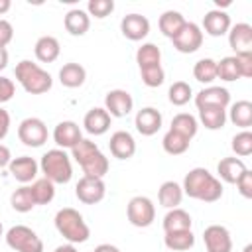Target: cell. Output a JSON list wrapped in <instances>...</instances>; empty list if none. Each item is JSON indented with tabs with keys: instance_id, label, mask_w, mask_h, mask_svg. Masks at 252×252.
Returning <instances> with one entry per match:
<instances>
[{
	"instance_id": "6da1fadb",
	"label": "cell",
	"mask_w": 252,
	"mask_h": 252,
	"mask_svg": "<svg viewBox=\"0 0 252 252\" xmlns=\"http://www.w3.org/2000/svg\"><path fill=\"white\" fill-rule=\"evenodd\" d=\"M183 195L203 201V203H215L222 197V183L219 177H215L205 167H193L183 177Z\"/></svg>"
},
{
	"instance_id": "5bb4252c",
	"label": "cell",
	"mask_w": 252,
	"mask_h": 252,
	"mask_svg": "<svg viewBox=\"0 0 252 252\" xmlns=\"http://www.w3.org/2000/svg\"><path fill=\"white\" fill-rule=\"evenodd\" d=\"M228 45L234 51V55L252 53V26L246 22L234 24L228 30Z\"/></svg>"
},
{
	"instance_id": "52a82bcc",
	"label": "cell",
	"mask_w": 252,
	"mask_h": 252,
	"mask_svg": "<svg viewBox=\"0 0 252 252\" xmlns=\"http://www.w3.org/2000/svg\"><path fill=\"white\" fill-rule=\"evenodd\" d=\"M126 215H128V220L132 226H138V228H146L154 222L156 219V207L152 203V199L144 197V195H136L128 201V207H126Z\"/></svg>"
},
{
	"instance_id": "e0dca14e",
	"label": "cell",
	"mask_w": 252,
	"mask_h": 252,
	"mask_svg": "<svg viewBox=\"0 0 252 252\" xmlns=\"http://www.w3.org/2000/svg\"><path fill=\"white\" fill-rule=\"evenodd\" d=\"M81 140H83L81 128H79V124L73 122V120H63V122H59V124L55 126V130H53V142H55L61 150H65V148L71 150V148L77 146Z\"/></svg>"
},
{
	"instance_id": "ba28073f",
	"label": "cell",
	"mask_w": 252,
	"mask_h": 252,
	"mask_svg": "<svg viewBox=\"0 0 252 252\" xmlns=\"http://www.w3.org/2000/svg\"><path fill=\"white\" fill-rule=\"evenodd\" d=\"M18 138L28 148H39L47 142V126L41 118H24L18 126Z\"/></svg>"
},
{
	"instance_id": "484cf974",
	"label": "cell",
	"mask_w": 252,
	"mask_h": 252,
	"mask_svg": "<svg viewBox=\"0 0 252 252\" xmlns=\"http://www.w3.org/2000/svg\"><path fill=\"white\" fill-rule=\"evenodd\" d=\"M226 118L242 128V130H248L252 126V102L250 100H236L234 104H230V110L226 114Z\"/></svg>"
},
{
	"instance_id": "30bf717a",
	"label": "cell",
	"mask_w": 252,
	"mask_h": 252,
	"mask_svg": "<svg viewBox=\"0 0 252 252\" xmlns=\"http://www.w3.org/2000/svg\"><path fill=\"white\" fill-rule=\"evenodd\" d=\"M171 41L179 53H195L203 45V30L193 22H185L179 33L171 37Z\"/></svg>"
},
{
	"instance_id": "d6986e66",
	"label": "cell",
	"mask_w": 252,
	"mask_h": 252,
	"mask_svg": "<svg viewBox=\"0 0 252 252\" xmlns=\"http://www.w3.org/2000/svg\"><path fill=\"white\" fill-rule=\"evenodd\" d=\"M108 148H110V154L116 159H130L136 154V140H134V136L130 132L118 130V132H114L110 136Z\"/></svg>"
},
{
	"instance_id": "7c38bea8",
	"label": "cell",
	"mask_w": 252,
	"mask_h": 252,
	"mask_svg": "<svg viewBox=\"0 0 252 252\" xmlns=\"http://www.w3.org/2000/svg\"><path fill=\"white\" fill-rule=\"evenodd\" d=\"M203 242L207 252H232V238L226 226L211 224L203 230Z\"/></svg>"
},
{
	"instance_id": "2e32d148",
	"label": "cell",
	"mask_w": 252,
	"mask_h": 252,
	"mask_svg": "<svg viewBox=\"0 0 252 252\" xmlns=\"http://www.w3.org/2000/svg\"><path fill=\"white\" fill-rule=\"evenodd\" d=\"M161 122H163L161 112L154 106H144L142 110L136 112L134 118V126L142 136H154L161 128Z\"/></svg>"
},
{
	"instance_id": "c3c4849f",
	"label": "cell",
	"mask_w": 252,
	"mask_h": 252,
	"mask_svg": "<svg viewBox=\"0 0 252 252\" xmlns=\"http://www.w3.org/2000/svg\"><path fill=\"white\" fill-rule=\"evenodd\" d=\"M10 161H12L10 148H8V146H4V144H0V169H2V167H6V165H10Z\"/></svg>"
},
{
	"instance_id": "bcb514c9",
	"label": "cell",
	"mask_w": 252,
	"mask_h": 252,
	"mask_svg": "<svg viewBox=\"0 0 252 252\" xmlns=\"http://www.w3.org/2000/svg\"><path fill=\"white\" fill-rule=\"evenodd\" d=\"M14 39V28L8 20L0 18V47H6Z\"/></svg>"
},
{
	"instance_id": "d6a6232c",
	"label": "cell",
	"mask_w": 252,
	"mask_h": 252,
	"mask_svg": "<svg viewBox=\"0 0 252 252\" xmlns=\"http://www.w3.org/2000/svg\"><path fill=\"white\" fill-rule=\"evenodd\" d=\"M163 244H165L169 250L185 252V250L193 248V244H195V236H193V232H191V230L165 232V236H163Z\"/></svg>"
},
{
	"instance_id": "f6af8a7d",
	"label": "cell",
	"mask_w": 252,
	"mask_h": 252,
	"mask_svg": "<svg viewBox=\"0 0 252 252\" xmlns=\"http://www.w3.org/2000/svg\"><path fill=\"white\" fill-rule=\"evenodd\" d=\"M236 61H238L240 77H244V79L252 77V53H242V55H236Z\"/></svg>"
},
{
	"instance_id": "d590c367",
	"label": "cell",
	"mask_w": 252,
	"mask_h": 252,
	"mask_svg": "<svg viewBox=\"0 0 252 252\" xmlns=\"http://www.w3.org/2000/svg\"><path fill=\"white\" fill-rule=\"evenodd\" d=\"M217 79L226 81V83H232V81L240 79V69H238L236 55H228V57H222L220 61H217Z\"/></svg>"
},
{
	"instance_id": "277c9868",
	"label": "cell",
	"mask_w": 252,
	"mask_h": 252,
	"mask_svg": "<svg viewBox=\"0 0 252 252\" xmlns=\"http://www.w3.org/2000/svg\"><path fill=\"white\" fill-rule=\"evenodd\" d=\"M14 75L18 79V83L22 85V89L26 93H30V94H43L53 85L51 75L45 69H41L37 63L30 61V59H22L16 65Z\"/></svg>"
},
{
	"instance_id": "9c48e42d",
	"label": "cell",
	"mask_w": 252,
	"mask_h": 252,
	"mask_svg": "<svg viewBox=\"0 0 252 252\" xmlns=\"http://www.w3.org/2000/svg\"><path fill=\"white\" fill-rule=\"evenodd\" d=\"M75 195L81 203L85 205H94V203H100L106 195V185L100 177H89V175H83L77 185H75Z\"/></svg>"
},
{
	"instance_id": "f5cc1de1",
	"label": "cell",
	"mask_w": 252,
	"mask_h": 252,
	"mask_svg": "<svg viewBox=\"0 0 252 252\" xmlns=\"http://www.w3.org/2000/svg\"><path fill=\"white\" fill-rule=\"evenodd\" d=\"M10 6H12V2H10V0H0V16H2V14H6V12L10 10Z\"/></svg>"
},
{
	"instance_id": "f35d334b",
	"label": "cell",
	"mask_w": 252,
	"mask_h": 252,
	"mask_svg": "<svg viewBox=\"0 0 252 252\" xmlns=\"http://www.w3.org/2000/svg\"><path fill=\"white\" fill-rule=\"evenodd\" d=\"M191 96H193V91H191L189 83H185V81H175V83L169 87V91H167V98H169V102H171L173 106H183V104H187V102L191 100Z\"/></svg>"
},
{
	"instance_id": "8992f818",
	"label": "cell",
	"mask_w": 252,
	"mask_h": 252,
	"mask_svg": "<svg viewBox=\"0 0 252 252\" xmlns=\"http://www.w3.org/2000/svg\"><path fill=\"white\" fill-rule=\"evenodd\" d=\"M6 244L16 252H43V242L26 224H16L6 232Z\"/></svg>"
},
{
	"instance_id": "b9f144b4",
	"label": "cell",
	"mask_w": 252,
	"mask_h": 252,
	"mask_svg": "<svg viewBox=\"0 0 252 252\" xmlns=\"http://www.w3.org/2000/svg\"><path fill=\"white\" fill-rule=\"evenodd\" d=\"M140 77H142V83L150 89L154 87H159L163 81H165V73L161 69V65L158 67H148V69H140Z\"/></svg>"
},
{
	"instance_id": "603a6c76",
	"label": "cell",
	"mask_w": 252,
	"mask_h": 252,
	"mask_svg": "<svg viewBox=\"0 0 252 252\" xmlns=\"http://www.w3.org/2000/svg\"><path fill=\"white\" fill-rule=\"evenodd\" d=\"M63 24H65V30L71 35H85L91 28V16L81 8H73L65 14Z\"/></svg>"
},
{
	"instance_id": "836d02e7",
	"label": "cell",
	"mask_w": 252,
	"mask_h": 252,
	"mask_svg": "<svg viewBox=\"0 0 252 252\" xmlns=\"http://www.w3.org/2000/svg\"><path fill=\"white\" fill-rule=\"evenodd\" d=\"M30 191H32V197H33L35 205H49L55 197V183L41 177V179H35L30 185Z\"/></svg>"
},
{
	"instance_id": "816d5d0a",
	"label": "cell",
	"mask_w": 252,
	"mask_h": 252,
	"mask_svg": "<svg viewBox=\"0 0 252 252\" xmlns=\"http://www.w3.org/2000/svg\"><path fill=\"white\" fill-rule=\"evenodd\" d=\"M53 252H79V250L75 248V244H61V246H57Z\"/></svg>"
},
{
	"instance_id": "11a10c76",
	"label": "cell",
	"mask_w": 252,
	"mask_h": 252,
	"mask_svg": "<svg viewBox=\"0 0 252 252\" xmlns=\"http://www.w3.org/2000/svg\"><path fill=\"white\" fill-rule=\"evenodd\" d=\"M4 234V226H2V222H0V236Z\"/></svg>"
},
{
	"instance_id": "cb8c5ba5",
	"label": "cell",
	"mask_w": 252,
	"mask_h": 252,
	"mask_svg": "<svg viewBox=\"0 0 252 252\" xmlns=\"http://www.w3.org/2000/svg\"><path fill=\"white\" fill-rule=\"evenodd\" d=\"M248 167L244 165V161L240 158H222L217 165V171H219V177L224 181V183H236L240 179V175L246 171Z\"/></svg>"
},
{
	"instance_id": "83f0119b",
	"label": "cell",
	"mask_w": 252,
	"mask_h": 252,
	"mask_svg": "<svg viewBox=\"0 0 252 252\" xmlns=\"http://www.w3.org/2000/svg\"><path fill=\"white\" fill-rule=\"evenodd\" d=\"M191 215L183 209H169L167 215L163 217V230L165 232H175V230H191Z\"/></svg>"
},
{
	"instance_id": "ee69618b",
	"label": "cell",
	"mask_w": 252,
	"mask_h": 252,
	"mask_svg": "<svg viewBox=\"0 0 252 252\" xmlns=\"http://www.w3.org/2000/svg\"><path fill=\"white\" fill-rule=\"evenodd\" d=\"M14 93H16L14 81L0 75V104H2V102H8V100L14 96Z\"/></svg>"
},
{
	"instance_id": "9a60e30c",
	"label": "cell",
	"mask_w": 252,
	"mask_h": 252,
	"mask_svg": "<svg viewBox=\"0 0 252 252\" xmlns=\"http://www.w3.org/2000/svg\"><path fill=\"white\" fill-rule=\"evenodd\" d=\"M8 169H10V175L16 181L26 185L30 181H35L37 171H39V163L30 156H20V158H12Z\"/></svg>"
},
{
	"instance_id": "74e56055",
	"label": "cell",
	"mask_w": 252,
	"mask_h": 252,
	"mask_svg": "<svg viewBox=\"0 0 252 252\" xmlns=\"http://www.w3.org/2000/svg\"><path fill=\"white\" fill-rule=\"evenodd\" d=\"M10 205H12V209L18 211V213H30V211L35 207V201H33V197H32L30 185L18 187V189L12 193V197H10Z\"/></svg>"
},
{
	"instance_id": "db71d44e",
	"label": "cell",
	"mask_w": 252,
	"mask_h": 252,
	"mask_svg": "<svg viewBox=\"0 0 252 252\" xmlns=\"http://www.w3.org/2000/svg\"><path fill=\"white\" fill-rule=\"evenodd\" d=\"M242 252H252V244H246V246H244V250H242Z\"/></svg>"
},
{
	"instance_id": "8d00e7d4",
	"label": "cell",
	"mask_w": 252,
	"mask_h": 252,
	"mask_svg": "<svg viewBox=\"0 0 252 252\" xmlns=\"http://www.w3.org/2000/svg\"><path fill=\"white\" fill-rule=\"evenodd\" d=\"M193 77L199 81V83H213L217 79V61L211 59V57H203L199 59L195 65H193Z\"/></svg>"
},
{
	"instance_id": "4316f807",
	"label": "cell",
	"mask_w": 252,
	"mask_h": 252,
	"mask_svg": "<svg viewBox=\"0 0 252 252\" xmlns=\"http://www.w3.org/2000/svg\"><path fill=\"white\" fill-rule=\"evenodd\" d=\"M87 79V71L83 65L79 63H65L61 69H59V83L67 89H77L85 83Z\"/></svg>"
},
{
	"instance_id": "5b68a950",
	"label": "cell",
	"mask_w": 252,
	"mask_h": 252,
	"mask_svg": "<svg viewBox=\"0 0 252 252\" xmlns=\"http://www.w3.org/2000/svg\"><path fill=\"white\" fill-rule=\"evenodd\" d=\"M39 169L43 173L45 179H49L51 183H59V185H65L71 181L73 177V165H71V158L65 154V150L61 148H53V150H47L43 156H41V161H39Z\"/></svg>"
},
{
	"instance_id": "44dd1931",
	"label": "cell",
	"mask_w": 252,
	"mask_h": 252,
	"mask_svg": "<svg viewBox=\"0 0 252 252\" xmlns=\"http://www.w3.org/2000/svg\"><path fill=\"white\" fill-rule=\"evenodd\" d=\"M110 120H112V118H110V114H108L104 108L94 106V108H91V110L85 114L83 126H85V130H87L91 136H102V134L108 132Z\"/></svg>"
},
{
	"instance_id": "d4e9b609",
	"label": "cell",
	"mask_w": 252,
	"mask_h": 252,
	"mask_svg": "<svg viewBox=\"0 0 252 252\" xmlns=\"http://www.w3.org/2000/svg\"><path fill=\"white\" fill-rule=\"evenodd\" d=\"M158 201L165 209H177L183 201V189L175 181H163L158 191Z\"/></svg>"
},
{
	"instance_id": "60d3db41",
	"label": "cell",
	"mask_w": 252,
	"mask_h": 252,
	"mask_svg": "<svg viewBox=\"0 0 252 252\" xmlns=\"http://www.w3.org/2000/svg\"><path fill=\"white\" fill-rule=\"evenodd\" d=\"M112 10H114V2L112 0H89V4H87V14L94 16L98 20L110 16Z\"/></svg>"
},
{
	"instance_id": "4fadbf2b",
	"label": "cell",
	"mask_w": 252,
	"mask_h": 252,
	"mask_svg": "<svg viewBox=\"0 0 252 252\" xmlns=\"http://www.w3.org/2000/svg\"><path fill=\"white\" fill-rule=\"evenodd\" d=\"M120 32L130 41H142L150 33V20L142 14H126L120 22Z\"/></svg>"
},
{
	"instance_id": "ffe728a7",
	"label": "cell",
	"mask_w": 252,
	"mask_h": 252,
	"mask_svg": "<svg viewBox=\"0 0 252 252\" xmlns=\"http://www.w3.org/2000/svg\"><path fill=\"white\" fill-rule=\"evenodd\" d=\"M195 104H197V108H203V106L226 108L230 104V93L224 87H207L195 94Z\"/></svg>"
},
{
	"instance_id": "4dcf8cb0",
	"label": "cell",
	"mask_w": 252,
	"mask_h": 252,
	"mask_svg": "<svg viewBox=\"0 0 252 252\" xmlns=\"http://www.w3.org/2000/svg\"><path fill=\"white\" fill-rule=\"evenodd\" d=\"M169 130H173V132L181 134L183 138L191 140V138L197 134V130H199V122H197V118H195L193 114H189V112H179V114H175V116L171 118V128H169Z\"/></svg>"
},
{
	"instance_id": "f546056e",
	"label": "cell",
	"mask_w": 252,
	"mask_h": 252,
	"mask_svg": "<svg viewBox=\"0 0 252 252\" xmlns=\"http://www.w3.org/2000/svg\"><path fill=\"white\" fill-rule=\"evenodd\" d=\"M185 18H183V14L181 12H177V10H167V12H163L161 16H159V32L165 35V37H175L177 33H179V30L185 26Z\"/></svg>"
},
{
	"instance_id": "681fc988",
	"label": "cell",
	"mask_w": 252,
	"mask_h": 252,
	"mask_svg": "<svg viewBox=\"0 0 252 252\" xmlns=\"http://www.w3.org/2000/svg\"><path fill=\"white\" fill-rule=\"evenodd\" d=\"M94 252H120V248L118 246H114V244H98L96 248H94Z\"/></svg>"
},
{
	"instance_id": "7bdbcfd3",
	"label": "cell",
	"mask_w": 252,
	"mask_h": 252,
	"mask_svg": "<svg viewBox=\"0 0 252 252\" xmlns=\"http://www.w3.org/2000/svg\"><path fill=\"white\" fill-rule=\"evenodd\" d=\"M236 187H238V191H240L242 197H246V199L252 197V171L250 169H246L240 175V179L236 181Z\"/></svg>"
},
{
	"instance_id": "3957f363",
	"label": "cell",
	"mask_w": 252,
	"mask_h": 252,
	"mask_svg": "<svg viewBox=\"0 0 252 252\" xmlns=\"http://www.w3.org/2000/svg\"><path fill=\"white\" fill-rule=\"evenodd\" d=\"M55 228L69 244H83L91 236V228L85 222L83 215L73 207H63L55 213Z\"/></svg>"
},
{
	"instance_id": "7402d4cb",
	"label": "cell",
	"mask_w": 252,
	"mask_h": 252,
	"mask_svg": "<svg viewBox=\"0 0 252 252\" xmlns=\"http://www.w3.org/2000/svg\"><path fill=\"white\" fill-rule=\"evenodd\" d=\"M33 53H35L37 61H41V63H53L59 57V53H61V45H59L57 37H53V35H41L35 41V45H33Z\"/></svg>"
},
{
	"instance_id": "1f68e13d",
	"label": "cell",
	"mask_w": 252,
	"mask_h": 252,
	"mask_svg": "<svg viewBox=\"0 0 252 252\" xmlns=\"http://www.w3.org/2000/svg\"><path fill=\"white\" fill-rule=\"evenodd\" d=\"M136 63L140 69L161 65V51L156 43H142L136 51Z\"/></svg>"
},
{
	"instance_id": "f1b7e54d",
	"label": "cell",
	"mask_w": 252,
	"mask_h": 252,
	"mask_svg": "<svg viewBox=\"0 0 252 252\" xmlns=\"http://www.w3.org/2000/svg\"><path fill=\"white\" fill-rule=\"evenodd\" d=\"M199 120L207 130H220L226 124V108L203 106L199 108Z\"/></svg>"
},
{
	"instance_id": "7dc6e473",
	"label": "cell",
	"mask_w": 252,
	"mask_h": 252,
	"mask_svg": "<svg viewBox=\"0 0 252 252\" xmlns=\"http://www.w3.org/2000/svg\"><path fill=\"white\" fill-rule=\"evenodd\" d=\"M8 130H10V114H8V110L0 108V140L6 138Z\"/></svg>"
},
{
	"instance_id": "ab89813d",
	"label": "cell",
	"mask_w": 252,
	"mask_h": 252,
	"mask_svg": "<svg viewBox=\"0 0 252 252\" xmlns=\"http://www.w3.org/2000/svg\"><path fill=\"white\" fill-rule=\"evenodd\" d=\"M230 148H232V152H234L236 156H240V158L250 156V154H252V132H248V130L238 132V134L232 138Z\"/></svg>"
},
{
	"instance_id": "ac0fdd59",
	"label": "cell",
	"mask_w": 252,
	"mask_h": 252,
	"mask_svg": "<svg viewBox=\"0 0 252 252\" xmlns=\"http://www.w3.org/2000/svg\"><path fill=\"white\" fill-rule=\"evenodd\" d=\"M230 16L220 10V8H215V10H209L203 18V30L205 33H209L211 37H220L224 33H228L230 30Z\"/></svg>"
},
{
	"instance_id": "7a4b0ae2",
	"label": "cell",
	"mask_w": 252,
	"mask_h": 252,
	"mask_svg": "<svg viewBox=\"0 0 252 252\" xmlns=\"http://www.w3.org/2000/svg\"><path fill=\"white\" fill-rule=\"evenodd\" d=\"M71 158L81 165L83 173L89 177H100L102 179L108 173V158L89 138H83L77 146L71 148Z\"/></svg>"
},
{
	"instance_id": "f907efd6",
	"label": "cell",
	"mask_w": 252,
	"mask_h": 252,
	"mask_svg": "<svg viewBox=\"0 0 252 252\" xmlns=\"http://www.w3.org/2000/svg\"><path fill=\"white\" fill-rule=\"evenodd\" d=\"M8 67V51L6 47H0V71Z\"/></svg>"
},
{
	"instance_id": "8fae6325",
	"label": "cell",
	"mask_w": 252,
	"mask_h": 252,
	"mask_svg": "<svg viewBox=\"0 0 252 252\" xmlns=\"http://www.w3.org/2000/svg\"><path fill=\"white\" fill-rule=\"evenodd\" d=\"M134 98L124 89H112L104 96V110L110 114V118H124L132 112Z\"/></svg>"
},
{
	"instance_id": "e575fe53",
	"label": "cell",
	"mask_w": 252,
	"mask_h": 252,
	"mask_svg": "<svg viewBox=\"0 0 252 252\" xmlns=\"http://www.w3.org/2000/svg\"><path fill=\"white\" fill-rule=\"evenodd\" d=\"M189 142L187 138H183L181 134L173 132V130H167L163 140H161V146H163V152L169 154V156H181L189 150Z\"/></svg>"
}]
</instances>
